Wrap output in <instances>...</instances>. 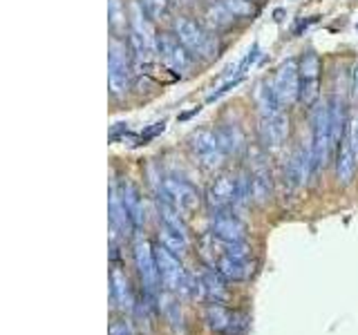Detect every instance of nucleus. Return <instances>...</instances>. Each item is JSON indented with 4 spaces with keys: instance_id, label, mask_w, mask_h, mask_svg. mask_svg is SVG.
<instances>
[{
    "instance_id": "obj_1",
    "label": "nucleus",
    "mask_w": 358,
    "mask_h": 335,
    "mask_svg": "<svg viewBox=\"0 0 358 335\" xmlns=\"http://www.w3.org/2000/svg\"><path fill=\"white\" fill-rule=\"evenodd\" d=\"M188 150L193 154V159L206 168V170H215L227 159V152L222 150V145L217 141V134L213 130L199 128L188 137Z\"/></svg>"
},
{
    "instance_id": "obj_2",
    "label": "nucleus",
    "mask_w": 358,
    "mask_h": 335,
    "mask_svg": "<svg viewBox=\"0 0 358 335\" xmlns=\"http://www.w3.org/2000/svg\"><path fill=\"white\" fill-rule=\"evenodd\" d=\"M175 36L182 40V45L193 52L195 56H204V59H213V56H217V43L213 36L204 31V27L197 25L193 18H177L175 20Z\"/></svg>"
},
{
    "instance_id": "obj_3",
    "label": "nucleus",
    "mask_w": 358,
    "mask_h": 335,
    "mask_svg": "<svg viewBox=\"0 0 358 335\" xmlns=\"http://www.w3.org/2000/svg\"><path fill=\"white\" fill-rule=\"evenodd\" d=\"M155 257H157V268H159V282L164 284V288L173 295H179V293L184 295L188 273L184 271L182 262H179V255L168 251L159 241L155 246Z\"/></svg>"
},
{
    "instance_id": "obj_4",
    "label": "nucleus",
    "mask_w": 358,
    "mask_h": 335,
    "mask_svg": "<svg viewBox=\"0 0 358 335\" xmlns=\"http://www.w3.org/2000/svg\"><path fill=\"white\" fill-rule=\"evenodd\" d=\"M300 70V103L313 107L320 98V59L316 52H305L298 63Z\"/></svg>"
},
{
    "instance_id": "obj_5",
    "label": "nucleus",
    "mask_w": 358,
    "mask_h": 335,
    "mask_svg": "<svg viewBox=\"0 0 358 335\" xmlns=\"http://www.w3.org/2000/svg\"><path fill=\"white\" fill-rule=\"evenodd\" d=\"M331 141V121H329V107H318L313 114V141H311V174L318 172V168L327 161Z\"/></svg>"
},
{
    "instance_id": "obj_6",
    "label": "nucleus",
    "mask_w": 358,
    "mask_h": 335,
    "mask_svg": "<svg viewBox=\"0 0 358 335\" xmlns=\"http://www.w3.org/2000/svg\"><path fill=\"white\" fill-rule=\"evenodd\" d=\"M134 266L141 279L143 293L155 295L157 284H159V268H157V257H155V246H150L145 239L134 241Z\"/></svg>"
},
{
    "instance_id": "obj_7",
    "label": "nucleus",
    "mask_w": 358,
    "mask_h": 335,
    "mask_svg": "<svg viewBox=\"0 0 358 335\" xmlns=\"http://www.w3.org/2000/svg\"><path fill=\"white\" fill-rule=\"evenodd\" d=\"M157 195H162L168 201H173V204L179 210H182V212H193V210H197L199 201H201L197 188L193 184L184 181V179H177V177H166L164 181H162V188H159V193H157Z\"/></svg>"
},
{
    "instance_id": "obj_8",
    "label": "nucleus",
    "mask_w": 358,
    "mask_h": 335,
    "mask_svg": "<svg viewBox=\"0 0 358 335\" xmlns=\"http://www.w3.org/2000/svg\"><path fill=\"white\" fill-rule=\"evenodd\" d=\"M206 204L210 212L231 210L238 206V177L233 174H220L206 190Z\"/></svg>"
},
{
    "instance_id": "obj_9",
    "label": "nucleus",
    "mask_w": 358,
    "mask_h": 335,
    "mask_svg": "<svg viewBox=\"0 0 358 335\" xmlns=\"http://www.w3.org/2000/svg\"><path fill=\"white\" fill-rule=\"evenodd\" d=\"M273 87L282 107H289V105H294L296 100H300V70L296 61H287L278 67Z\"/></svg>"
},
{
    "instance_id": "obj_10",
    "label": "nucleus",
    "mask_w": 358,
    "mask_h": 335,
    "mask_svg": "<svg viewBox=\"0 0 358 335\" xmlns=\"http://www.w3.org/2000/svg\"><path fill=\"white\" fill-rule=\"evenodd\" d=\"M157 54H159L164 63L177 74L188 72L190 65H193L188 50L184 47L182 40L177 36H159V40H157Z\"/></svg>"
},
{
    "instance_id": "obj_11",
    "label": "nucleus",
    "mask_w": 358,
    "mask_h": 335,
    "mask_svg": "<svg viewBox=\"0 0 358 335\" xmlns=\"http://www.w3.org/2000/svg\"><path fill=\"white\" fill-rule=\"evenodd\" d=\"M210 232L215 234V237L224 239V241H244L246 239L244 221L238 215H233L231 210L213 212V217H210Z\"/></svg>"
},
{
    "instance_id": "obj_12",
    "label": "nucleus",
    "mask_w": 358,
    "mask_h": 335,
    "mask_svg": "<svg viewBox=\"0 0 358 335\" xmlns=\"http://www.w3.org/2000/svg\"><path fill=\"white\" fill-rule=\"evenodd\" d=\"M257 134H260V143L266 150L280 148L289 137V119L285 117V112H280L275 117H262Z\"/></svg>"
},
{
    "instance_id": "obj_13",
    "label": "nucleus",
    "mask_w": 358,
    "mask_h": 335,
    "mask_svg": "<svg viewBox=\"0 0 358 335\" xmlns=\"http://www.w3.org/2000/svg\"><path fill=\"white\" fill-rule=\"evenodd\" d=\"M356 165H358V161H356V154L352 148L350 132L345 130L341 143L336 145V177H338V184H343V186L352 184Z\"/></svg>"
},
{
    "instance_id": "obj_14",
    "label": "nucleus",
    "mask_w": 358,
    "mask_h": 335,
    "mask_svg": "<svg viewBox=\"0 0 358 335\" xmlns=\"http://www.w3.org/2000/svg\"><path fill=\"white\" fill-rule=\"evenodd\" d=\"M309 172H311V152H305V148H296L289 163L285 165V184L289 186V190H298L305 184Z\"/></svg>"
},
{
    "instance_id": "obj_15",
    "label": "nucleus",
    "mask_w": 358,
    "mask_h": 335,
    "mask_svg": "<svg viewBox=\"0 0 358 335\" xmlns=\"http://www.w3.org/2000/svg\"><path fill=\"white\" fill-rule=\"evenodd\" d=\"M110 297L121 311H134V295H132L130 282L119 266L112 268V273H110Z\"/></svg>"
},
{
    "instance_id": "obj_16",
    "label": "nucleus",
    "mask_w": 358,
    "mask_h": 335,
    "mask_svg": "<svg viewBox=\"0 0 358 335\" xmlns=\"http://www.w3.org/2000/svg\"><path fill=\"white\" fill-rule=\"evenodd\" d=\"M110 223H112V232H121V234L134 232V226L130 221V215L126 210V204H123V197L117 184H112L110 188Z\"/></svg>"
},
{
    "instance_id": "obj_17",
    "label": "nucleus",
    "mask_w": 358,
    "mask_h": 335,
    "mask_svg": "<svg viewBox=\"0 0 358 335\" xmlns=\"http://www.w3.org/2000/svg\"><path fill=\"white\" fill-rule=\"evenodd\" d=\"M201 279V288H204V299L208 302H224L229 299V288H227V279L222 277L220 271H215L213 266H204V271L199 273Z\"/></svg>"
},
{
    "instance_id": "obj_18",
    "label": "nucleus",
    "mask_w": 358,
    "mask_h": 335,
    "mask_svg": "<svg viewBox=\"0 0 358 335\" xmlns=\"http://www.w3.org/2000/svg\"><path fill=\"white\" fill-rule=\"evenodd\" d=\"M119 193L123 197V204H126V210H128V215H130V221H132V226H134V232L141 230L143 228V223H145V208H143V199H141V193L137 190V186H132L130 181H126L121 188H119Z\"/></svg>"
},
{
    "instance_id": "obj_19",
    "label": "nucleus",
    "mask_w": 358,
    "mask_h": 335,
    "mask_svg": "<svg viewBox=\"0 0 358 335\" xmlns=\"http://www.w3.org/2000/svg\"><path fill=\"white\" fill-rule=\"evenodd\" d=\"M271 170L264 163H257L251 172V190H253V201L255 204H266L268 197H271Z\"/></svg>"
},
{
    "instance_id": "obj_20",
    "label": "nucleus",
    "mask_w": 358,
    "mask_h": 335,
    "mask_svg": "<svg viewBox=\"0 0 358 335\" xmlns=\"http://www.w3.org/2000/svg\"><path fill=\"white\" fill-rule=\"evenodd\" d=\"M233 315H235V313L231 308H227L224 304H220V302H208V306L204 311V320L208 324V329L213 333H220V335L227 333V329L231 327V322H233Z\"/></svg>"
},
{
    "instance_id": "obj_21",
    "label": "nucleus",
    "mask_w": 358,
    "mask_h": 335,
    "mask_svg": "<svg viewBox=\"0 0 358 335\" xmlns=\"http://www.w3.org/2000/svg\"><path fill=\"white\" fill-rule=\"evenodd\" d=\"M157 210H159V221L164 226L173 228L182 234H188V228H186V221L182 217V210H179L173 201H168L166 197L157 195Z\"/></svg>"
},
{
    "instance_id": "obj_22",
    "label": "nucleus",
    "mask_w": 358,
    "mask_h": 335,
    "mask_svg": "<svg viewBox=\"0 0 358 335\" xmlns=\"http://www.w3.org/2000/svg\"><path fill=\"white\" fill-rule=\"evenodd\" d=\"M217 134V141L222 145V150L229 154H240L242 148H244V134L238 126H231V123H227V126H220L215 130Z\"/></svg>"
},
{
    "instance_id": "obj_23",
    "label": "nucleus",
    "mask_w": 358,
    "mask_h": 335,
    "mask_svg": "<svg viewBox=\"0 0 358 335\" xmlns=\"http://www.w3.org/2000/svg\"><path fill=\"white\" fill-rule=\"evenodd\" d=\"M233 20H235V16L220 3V0H217V3L206 5V9H204V22L208 25V29H213V31L229 29L233 25Z\"/></svg>"
},
{
    "instance_id": "obj_24",
    "label": "nucleus",
    "mask_w": 358,
    "mask_h": 335,
    "mask_svg": "<svg viewBox=\"0 0 358 335\" xmlns=\"http://www.w3.org/2000/svg\"><path fill=\"white\" fill-rule=\"evenodd\" d=\"M257 103H260V112L262 117H275L282 112V103L275 94L273 83H262L260 89H257Z\"/></svg>"
},
{
    "instance_id": "obj_25",
    "label": "nucleus",
    "mask_w": 358,
    "mask_h": 335,
    "mask_svg": "<svg viewBox=\"0 0 358 335\" xmlns=\"http://www.w3.org/2000/svg\"><path fill=\"white\" fill-rule=\"evenodd\" d=\"M108 22L117 38H121L123 34H126L130 18L126 14V5H123L121 0H108Z\"/></svg>"
},
{
    "instance_id": "obj_26",
    "label": "nucleus",
    "mask_w": 358,
    "mask_h": 335,
    "mask_svg": "<svg viewBox=\"0 0 358 335\" xmlns=\"http://www.w3.org/2000/svg\"><path fill=\"white\" fill-rule=\"evenodd\" d=\"M159 311L164 313L166 322L171 324V329L175 333H184V318L182 311H179V304L173 299V293H166L159 297Z\"/></svg>"
},
{
    "instance_id": "obj_27",
    "label": "nucleus",
    "mask_w": 358,
    "mask_h": 335,
    "mask_svg": "<svg viewBox=\"0 0 358 335\" xmlns=\"http://www.w3.org/2000/svg\"><path fill=\"white\" fill-rule=\"evenodd\" d=\"M159 241L166 246L168 251H173L175 255H184L188 251V234H182L173 228H168L162 223L159 228Z\"/></svg>"
},
{
    "instance_id": "obj_28",
    "label": "nucleus",
    "mask_w": 358,
    "mask_h": 335,
    "mask_svg": "<svg viewBox=\"0 0 358 335\" xmlns=\"http://www.w3.org/2000/svg\"><path fill=\"white\" fill-rule=\"evenodd\" d=\"M220 3L227 7L235 18H255L257 16V7L253 5V0H220Z\"/></svg>"
},
{
    "instance_id": "obj_29",
    "label": "nucleus",
    "mask_w": 358,
    "mask_h": 335,
    "mask_svg": "<svg viewBox=\"0 0 358 335\" xmlns=\"http://www.w3.org/2000/svg\"><path fill=\"white\" fill-rule=\"evenodd\" d=\"M173 3H175V0H141L143 9L148 11L152 20H159V18L168 16V11H171Z\"/></svg>"
},
{
    "instance_id": "obj_30",
    "label": "nucleus",
    "mask_w": 358,
    "mask_h": 335,
    "mask_svg": "<svg viewBox=\"0 0 358 335\" xmlns=\"http://www.w3.org/2000/svg\"><path fill=\"white\" fill-rule=\"evenodd\" d=\"M166 130V121H157V123H152L150 128H145L137 139H134V145H145L148 141H152L155 137H159V134Z\"/></svg>"
},
{
    "instance_id": "obj_31",
    "label": "nucleus",
    "mask_w": 358,
    "mask_h": 335,
    "mask_svg": "<svg viewBox=\"0 0 358 335\" xmlns=\"http://www.w3.org/2000/svg\"><path fill=\"white\" fill-rule=\"evenodd\" d=\"M246 331H249V315H244V313H235L231 327L227 329L224 335H246Z\"/></svg>"
},
{
    "instance_id": "obj_32",
    "label": "nucleus",
    "mask_w": 358,
    "mask_h": 335,
    "mask_svg": "<svg viewBox=\"0 0 358 335\" xmlns=\"http://www.w3.org/2000/svg\"><path fill=\"white\" fill-rule=\"evenodd\" d=\"M110 335H132V324L128 320H112Z\"/></svg>"
},
{
    "instance_id": "obj_33",
    "label": "nucleus",
    "mask_w": 358,
    "mask_h": 335,
    "mask_svg": "<svg viewBox=\"0 0 358 335\" xmlns=\"http://www.w3.org/2000/svg\"><path fill=\"white\" fill-rule=\"evenodd\" d=\"M242 83V76H238V78H233V81H229V83H224L222 87H217L215 92H213L210 96H208V103H213V100H217V98H222L227 92H231L233 87H238Z\"/></svg>"
},
{
    "instance_id": "obj_34",
    "label": "nucleus",
    "mask_w": 358,
    "mask_h": 335,
    "mask_svg": "<svg viewBox=\"0 0 358 335\" xmlns=\"http://www.w3.org/2000/svg\"><path fill=\"white\" fill-rule=\"evenodd\" d=\"M347 132H350V139H352V148L356 154V161H358V114H354L350 119V126H347Z\"/></svg>"
},
{
    "instance_id": "obj_35",
    "label": "nucleus",
    "mask_w": 358,
    "mask_h": 335,
    "mask_svg": "<svg viewBox=\"0 0 358 335\" xmlns=\"http://www.w3.org/2000/svg\"><path fill=\"white\" fill-rule=\"evenodd\" d=\"M257 56H260V47H257V45H253V47L249 50V54L244 56V61L240 63V67H238L240 74H244L246 70H249V67L257 61Z\"/></svg>"
},
{
    "instance_id": "obj_36",
    "label": "nucleus",
    "mask_w": 358,
    "mask_h": 335,
    "mask_svg": "<svg viewBox=\"0 0 358 335\" xmlns=\"http://www.w3.org/2000/svg\"><path fill=\"white\" fill-rule=\"evenodd\" d=\"M126 132H128V123H115V126H112V130H110V137L108 139L115 143L121 137H126Z\"/></svg>"
},
{
    "instance_id": "obj_37",
    "label": "nucleus",
    "mask_w": 358,
    "mask_h": 335,
    "mask_svg": "<svg viewBox=\"0 0 358 335\" xmlns=\"http://www.w3.org/2000/svg\"><path fill=\"white\" fill-rule=\"evenodd\" d=\"M316 20H318V16H311V18H307V20H300L298 25H296V29H294V36H300L302 31H307L309 25H313Z\"/></svg>"
},
{
    "instance_id": "obj_38",
    "label": "nucleus",
    "mask_w": 358,
    "mask_h": 335,
    "mask_svg": "<svg viewBox=\"0 0 358 335\" xmlns=\"http://www.w3.org/2000/svg\"><path fill=\"white\" fill-rule=\"evenodd\" d=\"M352 98L358 103V61L354 63V70H352Z\"/></svg>"
},
{
    "instance_id": "obj_39",
    "label": "nucleus",
    "mask_w": 358,
    "mask_h": 335,
    "mask_svg": "<svg viewBox=\"0 0 358 335\" xmlns=\"http://www.w3.org/2000/svg\"><path fill=\"white\" fill-rule=\"evenodd\" d=\"M356 29H358V25H356Z\"/></svg>"
}]
</instances>
